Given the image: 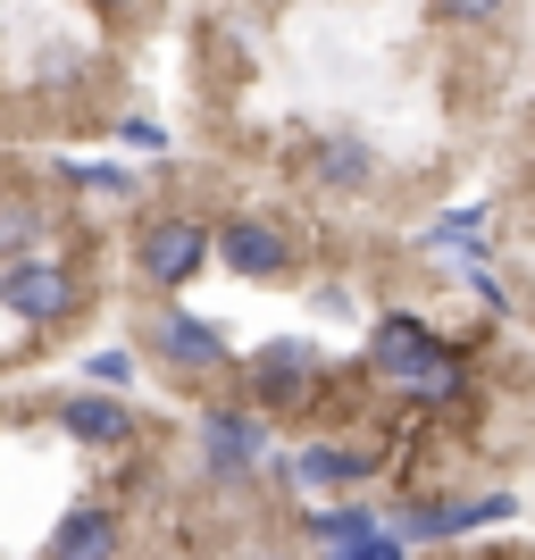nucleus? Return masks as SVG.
<instances>
[{
  "label": "nucleus",
  "instance_id": "aec40b11",
  "mask_svg": "<svg viewBox=\"0 0 535 560\" xmlns=\"http://www.w3.org/2000/svg\"><path fill=\"white\" fill-rule=\"evenodd\" d=\"M326 560H410V544L394 536V527H376V536H360V544H344V552H326Z\"/></svg>",
  "mask_w": 535,
  "mask_h": 560
},
{
  "label": "nucleus",
  "instance_id": "9d476101",
  "mask_svg": "<svg viewBox=\"0 0 535 560\" xmlns=\"http://www.w3.org/2000/svg\"><path fill=\"white\" fill-rule=\"evenodd\" d=\"M50 419L68 427V435H75L84 452H126V444L142 435L135 401H117V394H93V385H84V394H68V401H50Z\"/></svg>",
  "mask_w": 535,
  "mask_h": 560
},
{
  "label": "nucleus",
  "instance_id": "dca6fc26",
  "mask_svg": "<svg viewBox=\"0 0 535 560\" xmlns=\"http://www.w3.org/2000/svg\"><path fill=\"white\" fill-rule=\"evenodd\" d=\"M427 252H461V259H477V252H486V210H452V218H435Z\"/></svg>",
  "mask_w": 535,
  "mask_h": 560
},
{
  "label": "nucleus",
  "instance_id": "412c9836",
  "mask_svg": "<svg viewBox=\"0 0 535 560\" xmlns=\"http://www.w3.org/2000/svg\"><path fill=\"white\" fill-rule=\"evenodd\" d=\"M126 142H135V151H160L167 126H151V117H126Z\"/></svg>",
  "mask_w": 535,
  "mask_h": 560
},
{
  "label": "nucleus",
  "instance_id": "4be33fe9",
  "mask_svg": "<svg viewBox=\"0 0 535 560\" xmlns=\"http://www.w3.org/2000/svg\"><path fill=\"white\" fill-rule=\"evenodd\" d=\"M93 9H101V18H109V25H126V18H142V0H93Z\"/></svg>",
  "mask_w": 535,
  "mask_h": 560
},
{
  "label": "nucleus",
  "instance_id": "ddd939ff",
  "mask_svg": "<svg viewBox=\"0 0 535 560\" xmlns=\"http://www.w3.org/2000/svg\"><path fill=\"white\" fill-rule=\"evenodd\" d=\"M277 477H284V486H302V493H335V486H369L376 460H369V452H344V444H302Z\"/></svg>",
  "mask_w": 535,
  "mask_h": 560
},
{
  "label": "nucleus",
  "instance_id": "f3484780",
  "mask_svg": "<svg viewBox=\"0 0 535 560\" xmlns=\"http://www.w3.org/2000/svg\"><path fill=\"white\" fill-rule=\"evenodd\" d=\"M502 9L511 0H427V18L452 25V34H477V25H502Z\"/></svg>",
  "mask_w": 535,
  "mask_h": 560
},
{
  "label": "nucleus",
  "instance_id": "6ab92c4d",
  "mask_svg": "<svg viewBox=\"0 0 535 560\" xmlns=\"http://www.w3.org/2000/svg\"><path fill=\"white\" fill-rule=\"evenodd\" d=\"M84 385L126 401V385H135V351H93V360H84Z\"/></svg>",
  "mask_w": 535,
  "mask_h": 560
},
{
  "label": "nucleus",
  "instance_id": "39448f33",
  "mask_svg": "<svg viewBox=\"0 0 535 560\" xmlns=\"http://www.w3.org/2000/svg\"><path fill=\"white\" fill-rule=\"evenodd\" d=\"M201 268H210V218L167 210V218H151V226L135 234V277L151 284V293H185Z\"/></svg>",
  "mask_w": 535,
  "mask_h": 560
},
{
  "label": "nucleus",
  "instance_id": "7ed1b4c3",
  "mask_svg": "<svg viewBox=\"0 0 535 560\" xmlns=\"http://www.w3.org/2000/svg\"><path fill=\"white\" fill-rule=\"evenodd\" d=\"M142 351L160 360L176 385H218V376H234V351H226V335L210 327V318H193V310H176V302H160L151 318H142Z\"/></svg>",
  "mask_w": 535,
  "mask_h": 560
},
{
  "label": "nucleus",
  "instance_id": "5701e85b",
  "mask_svg": "<svg viewBox=\"0 0 535 560\" xmlns=\"http://www.w3.org/2000/svg\"><path fill=\"white\" fill-rule=\"evenodd\" d=\"M259 560H284V552H259Z\"/></svg>",
  "mask_w": 535,
  "mask_h": 560
},
{
  "label": "nucleus",
  "instance_id": "20e7f679",
  "mask_svg": "<svg viewBox=\"0 0 535 560\" xmlns=\"http://www.w3.org/2000/svg\"><path fill=\"white\" fill-rule=\"evenodd\" d=\"M234 376H243V410L252 419H284V410H302L310 394H318V343H268L252 351V360H234Z\"/></svg>",
  "mask_w": 535,
  "mask_h": 560
},
{
  "label": "nucleus",
  "instance_id": "2eb2a0df",
  "mask_svg": "<svg viewBox=\"0 0 535 560\" xmlns=\"http://www.w3.org/2000/svg\"><path fill=\"white\" fill-rule=\"evenodd\" d=\"M402 394L419 401V410H461V401H468V360L443 343V351H435V369H419L410 385H402Z\"/></svg>",
  "mask_w": 535,
  "mask_h": 560
},
{
  "label": "nucleus",
  "instance_id": "9b49d317",
  "mask_svg": "<svg viewBox=\"0 0 535 560\" xmlns=\"http://www.w3.org/2000/svg\"><path fill=\"white\" fill-rule=\"evenodd\" d=\"M43 560H126V518H117L109 502H75V511L50 527Z\"/></svg>",
  "mask_w": 535,
  "mask_h": 560
},
{
  "label": "nucleus",
  "instance_id": "f257e3e1",
  "mask_svg": "<svg viewBox=\"0 0 535 560\" xmlns=\"http://www.w3.org/2000/svg\"><path fill=\"white\" fill-rule=\"evenodd\" d=\"M84 302H93V284L59 252H34V259H18V268H0V310L34 335H59L68 318H84Z\"/></svg>",
  "mask_w": 535,
  "mask_h": 560
},
{
  "label": "nucleus",
  "instance_id": "6e6552de",
  "mask_svg": "<svg viewBox=\"0 0 535 560\" xmlns=\"http://www.w3.org/2000/svg\"><path fill=\"white\" fill-rule=\"evenodd\" d=\"M259 460H268V419H252L243 401H218L210 419H201V468H210V486H243Z\"/></svg>",
  "mask_w": 535,
  "mask_h": 560
},
{
  "label": "nucleus",
  "instance_id": "a211bd4d",
  "mask_svg": "<svg viewBox=\"0 0 535 560\" xmlns=\"http://www.w3.org/2000/svg\"><path fill=\"white\" fill-rule=\"evenodd\" d=\"M59 176H68V185L75 192H109V201H126V192H135V176H126V167H109V160H68V167H59Z\"/></svg>",
  "mask_w": 535,
  "mask_h": 560
},
{
  "label": "nucleus",
  "instance_id": "4468645a",
  "mask_svg": "<svg viewBox=\"0 0 535 560\" xmlns=\"http://www.w3.org/2000/svg\"><path fill=\"white\" fill-rule=\"evenodd\" d=\"M376 527H385V511H376V502H335V511H302V536L318 544V552H344V544L376 536Z\"/></svg>",
  "mask_w": 535,
  "mask_h": 560
},
{
  "label": "nucleus",
  "instance_id": "f8f14e48",
  "mask_svg": "<svg viewBox=\"0 0 535 560\" xmlns=\"http://www.w3.org/2000/svg\"><path fill=\"white\" fill-rule=\"evenodd\" d=\"M50 226H59V210H50L43 192H34V185H9V192H0V268L50 252Z\"/></svg>",
  "mask_w": 535,
  "mask_h": 560
},
{
  "label": "nucleus",
  "instance_id": "1a4fd4ad",
  "mask_svg": "<svg viewBox=\"0 0 535 560\" xmlns=\"http://www.w3.org/2000/svg\"><path fill=\"white\" fill-rule=\"evenodd\" d=\"M302 176H310L318 192H335V201H360V192L376 185V142L351 135V126L310 135V142H302Z\"/></svg>",
  "mask_w": 535,
  "mask_h": 560
},
{
  "label": "nucleus",
  "instance_id": "0eeeda50",
  "mask_svg": "<svg viewBox=\"0 0 535 560\" xmlns=\"http://www.w3.org/2000/svg\"><path fill=\"white\" fill-rule=\"evenodd\" d=\"M443 335L427 327V318H410V310H385L369 327V351H360V369H369V385H410L419 369H435Z\"/></svg>",
  "mask_w": 535,
  "mask_h": 560
},
{
  "label": "nucleus",
  "instance_id": "423d86ee",
  "mask_svg": "<svg viewBox=\"0 0 535 560\" xmlns=\"http://www.w3.org/2000/svg\"><path fill=\"white\" fill-rule=\"evenodd\" d=\"M493 518L511 527V518H519V493H443V502L427 493V502H402L385 527H394L402 544H452V536H468V527H493Z\"/></svg>",
  "mask_w": 535,
  "mask_h": 560
},
{
  "label": "nucleus",
  "instance_id": "f03ea898",
  "mask_svg": "<svg viewBox=\"0 0 535 560\" xmlns=\"http://www.w3.org/2000/svg\"><path fill=\"white\" fill-rule=\"evenodd\" d=\"M210 259H226V277H243V284H277L302 268V234L268 210H234L210 226Z\"/></svg>",
  "mask_w": 535,
  "mask_h": 560
}]
</instances>
